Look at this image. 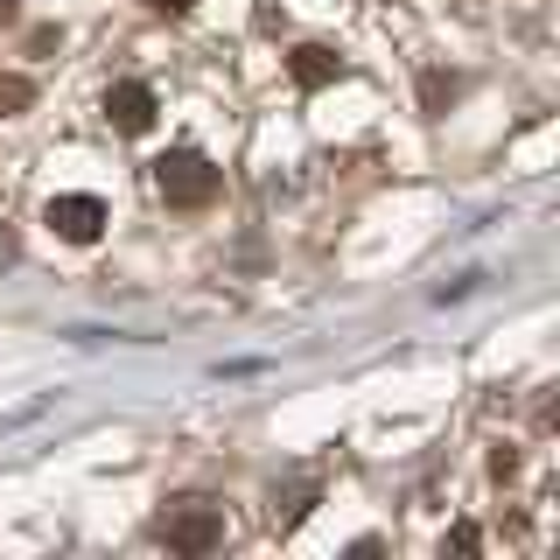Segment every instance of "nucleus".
<instances>
[{
    "label": "nucleus",
    "instance_id": "obj_1",
    "mask_svg": "<svg viewBox=\"0 0 560 560\" xmlns=\"http://www.w3.org/2000/svg\"><path fill=\"white\" fill-rule=\"evenodd\" d=\"M154 189H162V203H175V210H203V203H218L224 175L210 168L197 148H175V154L154 162Z\"/></svg>",
    "mask_w": 560,
    "mask_h": 560
},
{
    "label": "nucleus",
    "instance_id": "obj_2",
    "mask_svg": "<svg viewBox=\"0 0 560 560\" xmlns=\"http://www.w3.org/2000/svg\"><path fill=\"white\" fill-rule=\"evenodd\" d=\"M43 224H49V232H57L63 245H92V238L105 232V203H98V197H84V189H70V197H49Z\"/></svg>",
    "mask_w": 560,
    "mask_h": 560
},
{
    "label": "nucleus",
    "instance_id": "obj_3",
    "mask_svg": "<svg viewBox=\"0 0 560 560\" xmlns=\"http://www.w3.org/2000/svg\"><path fill=\"white\" fill-rule=\"evenodd\" d=\"M162 539L175 553H210L224 539V518H218V504H175V512L162 518Z\"/></svg>",
    "mask_w": 560,
    "mask_h": 560
},
{
    "label": "nucleus",
    "instance_id": "obj_4",
    "mask_svg": "<svg viewBox=\"0 0 560 560\" xmlns=\"http://www.w3.org/2000/svg\"><path fill=\"white\" fill-rule=\"evenodd\" d=\"M105 119H113V127L119 133H148L154 127V92H148V84H113V92H105Z\"/></svg>",
    "mask_w": 560,
    "mask_h": 560
},
{
    "label": "nucleus",
    "instance_id": "obj_5",
    "mask_svg": "<svg viewBox=\"0 0 560 560\" xmlns=\"http://www.w3.org/2000/svg\"><path fill=\"white\" fill-rule=\"evenodd\" d=\"M288 70H294V84H302V92H315V84H337V78H343L337 49H323V43H302V49L288 57Z\"/></svg>",
    "mask_w": 560,
    "mask_h": 560
},
{
    "label": "nucleus",
    "instance_id": "obj_6",
    "mask_svg": "<svg viewBox=\"0 0 560 560\" xmlns=\"http://www.w3.org/2000/svg\"><path fill=\"white\" fill-rule=\"evenodd\" d=\"M28 98H35V92H28V78H0V119H14Z\"/></svg>",
    "mask_w": 560,
    "mask_h": 560
},
{
    "label": "nucleus",
    "instance_id": "obj_7",
    "mask_svg": "<svg viewBox=\"0 0 560 560\" xmlns=\"http://www.w3.org/2000/svg\"><path fill=\"white\" fill-rule=\"evenodd\" d=\"M148 8H162V14H189L197 0H148Z\"/></svg>",
    "mask_w": 560,
    "mask_h": 560
},
{
    "label": "nucleus",
    "instance_id": "obj_8",
    "mask_svg": "<svg viewBox=\"0 0 560 560\" xmlns=\"http://www.w3.org/2000/svg\"><path fill=\"white\" fill-rule=\"evenodd\" d=\"M8 259H14V238H8V232H0V267H8Z\"/></svg>",
    "mask_w": 560,
    "mask_h": 560
},
{
    "label": "nucleus",
    "instance_id": "obj_9",
    "mask_svg": "<svg viewBox=\"0 0 560 560\" xmlns=\"http://www.w3.org/2000/svg\"><path fill=\"white\" fill-rule=\"evenodd\" d=\"M0 22H14V0H0Z\"/></svg>",
    "mask_w": 560,
    "mask_h": 560
}]
</instances>
